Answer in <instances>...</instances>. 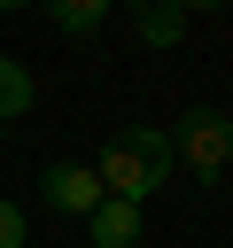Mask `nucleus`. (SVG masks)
I'll use <instances>...</instances> for the list:
<instances>
[{
  "mask_svg": "<svg viewBox=\"0 0 233 248\" xmlns=\"http://www.w3.org/2000/svg\"><path fill=\"white\" fill-rule=\"evenodd\" d=\"M0 248H23V209L0 202Z\"/></svg>",
  "mask_w": 233,
  "mask_h": 248,
  "instance_id": "nucleus-8",
  "label": "nucleus"
},
{
  "mask_svg": "<svg viewBox=\"0 0 233 248\" xmlns=\"http://www.w3.org/2000/svg\"><path fill=\"white\" fill-rule=\"evenodd\" d=\"M124 23H132V39H148V46H179L186 23H194V8H186V0H132Z\"/></svg>",
  "mask_w": 233,
  "mask_h": 248,
  "instance_id": "nucleus-4",
  "label": "nucleus"
},
{
  "mask_svg": "<svg viewBox=\"0 0 233 248\" xmlns=\"http://www.w3.org/2000/svg\"><path fill=\"white\" fill-rule=\"evenodd\" d=\"M31 101H39V85H31V70H23L16 54H0V124H16V116H31Z\"/></svg>",
  "mask_w": 233,
  "mask_h": 248,
  "instance_id": "nucleus-7",
  "label": "nucleus"
},
{
  "mask_svg": "<svg viewBox=\"0 0 233 248\" xmlns=\"http://www.w3.org/2000/svg\"><path fill=\"white\" fill-rule=\"evenodd\" d=\"M39 202H47V209H62V217H93L109 194H101L93 163H47V170H39Z\"/></svg>",
  "mask_w": 233,
  "mask_h": 248,
  "instance_id": "nucleus-3",
  "label": "nucleus"
},
{
  "mask_svg": "<svg viewBox=\"0 0 233 248\" xmlns=\"http://www.w3.org/2000/svg\"><path fill=\"white\" fill-rule=\"evenodd\" d=\"M140 248H148V240H140Z\"/></svg>",
  "mask_w": 233,
  "mask_h": 248,
  "instance_id": "nucleus-9",
  "label": "nucleus"
},
{
  "mask_svg": "<svg viewBox=\"0 0 233 248\" xmlns=\"http://www.w3.org/2000/svg\"><path fill=\"white\" fill-rule=\"evenodd\" d=\"M47 23L70 31V39H93V31L109 23V0H47Z\"/></svg>",
  "mask_w": 233,
  "mask_h": 248,
  "instance_id": "nucleus-6",
  "label": "nucleus"
},
{
  "mask_svg": "<svg viewBox=\"0 0 233 248\" xmlns=\"http://www.w3.org/2000/svg\"><path fill=\"white\" fill-rule=\"evenodd\" d=\"M171 155H179L194 178H210V186H217V170L233 163V116H225V108H210V101H202V108H186V116L171 124Z\"/></svg>",
  "mask_w": 233,
  "mask_h": 248,
  "instance_id": "nucleus-2",
  "label": "nucleus"
},
{
  "mask_svg": "<svg viewBox=\"0 0 233 248\" xmlns=\"http://www.w3.org/2000/svg\"><path fill=\"white\" fill-rule=\"evenodd\" d=\"M171 132H155V124H124V132H109V147H101V163H93V178H101V194L109 202H132V209H148L163 186H171Z\"/></svg>",
  "mask_w": 233,
  "mask_h": 248,
  "instance_id": "nucleus-1",
  "label": "nucleus"
},
{
  "mask_svg": "<svg viewBox=\"0 0 233 248\" xmlns=\"http://www.w3.org/2000/svg\"><path fill=\"white\" fill-rule=\"evenodd\" d=\"M85 225H93V248H140V209L132 202H101Z\"/></svg>",
  "mask_w": 233,
  "mask_h": 248,
  "instance_id": "nucleus-5",
  "label": "nucleus"
}]
</instances>
